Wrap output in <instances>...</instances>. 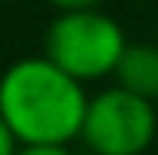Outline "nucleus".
I'll return each mask as SVG.
<instances>
[{
  "instance_id": "nucleus-1",
  "label": "nucleus",
  "mask_w": 158,
  "mask_h": 155,
  "mask_svg": "<svg viewBox=\"0 0 158 155\" xmlns=\"http://www.w3.org/2000/svg\"><path fill=\"white\" fill-rule=\"evenodd\" d=\"M87 87L45 55H26L0 74V119L16 145H71L81 136Z\"/></svg>"
},
{
  "instance_id": "nucleus-2",
  "label": "nucleus",
  "mask_w": 158,
  "mask_h": 155,
  "mask_svg": "<svg viewBox=\"0 0 158 155\" xmlns=\"http://www.w3.org/2000/svg\"><path fill=\"white\" fill-rule=\"evenodd\" d=\"M129 39L116 16L97 10L55 13L42 39V55L77 84H97L116 74Z\"/></svg>"
},
{
  "instance_id": "nucleus-3",
  "label": "nucleus",
  "mask_w": 158,
  "mask_h": 155,
  "mask_svg": "<svg viewBox=\"0 0 158 155\" xmlns=\"http://www.w3.org/2000/svg\"><path fill=\"white\" fill-rule=\"evenodd\" d=\"M158 139V107L119 84L87 97L77 142L90 155H148Z\"/></svg>"
},
{
  "instance_id": "nucleus-4",
  "label": "nucleus",
  "mask_w": 158,
  "mask_h": 155,
  "mask_svg": "<svg viewBox=\"0 0 158 155\" xmlns=\"http://www.w3.org/2000/svg\"><path fill=\"white\" fill-rule=\"evenodd\" d=\"M113 78L129 94L158 107V42H129Z\"/></svg>"
},
{
  "instance_id": "nucleus-5",
  "label": "nucleus",
  "mask_w": 158,
  "mask_h": 155,
  "mask_svg": "<svg viewBox=\"0 0 158 155\" xmlns=\"http://www.w3.org/2000/svg\"><path fill=\"white\" fill-rule=\"evenodd\" d=\"M48 6H55V13H71V10H97L103 6V0H45Z\"/></svg>"
},
{
  "instance_id": "nucleus-6",
  "label": "nucleus",
  "mask_w": 158,
  "mask_h": 155,
  "mask_svg": "<svg viewBox=\"0 0 158 155\" xmlns=\"http://www.w3.org/2000/svg\"><path fill=\"white\" fill-rule=\"evenodd\" d=\"M16 155H74L71 145H19Z\"/></svg>"
},
{
  "instance_id": "nucleus-7",
  "label": "nucleus",
  "mask_w": 158,
  "mask_h": 155,
  "mask_svg": "<svg viewBox=\"0 0 158 155\" xmlns=\"http://www.w3.org/2000/svg\"><path fill=\"white\" fill-rule=\"evenodd\" d=\"M16 139H13V132L3 126V119H0V155H16Z\"/></svg>"
}]
</instances>
